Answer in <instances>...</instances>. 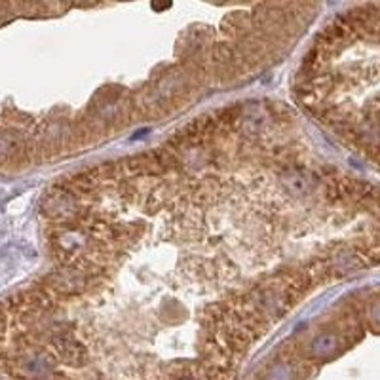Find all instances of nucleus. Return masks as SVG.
Here are the masks:
<instances>
[{
	"instance_id": "1",
	"label": "nucleus",
	"mask_w": 380,
	"mask_h": 380,
	"mask_svg": "<svg viewBox=\"0 0 380 380\" xmlns=\"http://www.w3.org/2000/svg\"><path fill=\"white\" fill-rule=\"evenodd\" d=\"M48 268L4 301L16 380H230L317 289L380 266V187L259 105L44 200Z\"/></svg>"
},
{
	"instance_id": "2",
	"label": "nucleus",
	"mask_w": 380,
	"mask_h": 380,
	"mask_svg": "<svg viewBox=\"0 0 380 380\" xmlns=\"http://www.w3.org/2000/svg\"><path fill=\"white\" fill-rule=\"evenodd\" d=\"M297 97L346 148L380 169V4L352 6L319 31Z\"/></svg>"
}]
</instances>
